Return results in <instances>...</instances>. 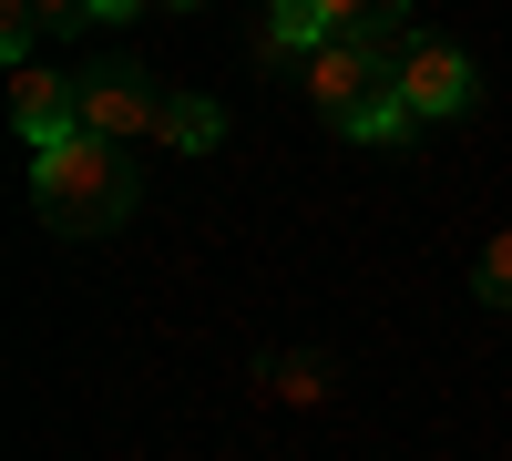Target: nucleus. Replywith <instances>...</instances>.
<instances>
[{
	"mask_svg": "<svg viewBox=\"0 0 512 461\" xmlns=\"http://www.w3.org/2000/svg\"><path fill=\"white\" fill-rule=\"evenodd\" d=\"M31 205L52 236H113L123 216L144 205L134 154L103 144V134H62V144H31Z\"/></svg>",
	"mask_w": 512,
	"mask_h": 461,
	"instance_id": "f257e3e1",
	"label": "nucleus"
},
{
	"mask_svg": "<svg viewBox=\"0 0 512 461\" xmlns=\"http://www.w3.org/2000/svg\"><path fill=\"white\" fill-rule=\"evenodd\" d=\"M400 62H410V31H328L297 82H308V103H318L349 144H359V123L400 93Z\"/></svg>",
	"mask_w": 512,
	"mask_h": 461,
	"instance_id": "f03ea898",
	"label": "nucleus"
},
{
	"mask_svg": "<svg viewBox=\"0 0 512 461\" xmlns=\"http://www.w3.org/2000/svg\"><path fill=\"white\" fill-rule=\"evenodd\" d=\"M72 82H82V134H103V144H164L175 93L144 82V62H93V72H72Z\"/></svg>",
	"mask_w": 512,
	"mask_h": 461,
	"instance_id": "7ed1b4c3",
	"label": "nucleus"
},
{
	"mask_svg": "<svg viewBox=\"0 0 512 461\" xmlns=\"http://www.w3.org/2000/svg\"><path fill=\"white\" fill-rule=\"evenodd\" d=\"M472 93H482L472 52H451V41H410V62H400V103H410L420 123H441V113H472Z\"/></svg>",
	"mask_w": 512,
	"mask_h": 461,
	"instance_id": "20e7f679",
	"label": "nucleus"
},
{
	"mask_svg": "<svg viewBox=\"0 0 512 461\" xmlns=\"http://www.w3.org/2000/svg\"><path fill=\"white\" fill-rule=\"evenodd\" d=\"M11 123L31 144H62V134H82V82H62V72H11Z\"/></svg>",
	"mask_w": 512,
	"mask_h": 461,
	"instance_id": "39448f33",
	"label": "nucleus"
},
{
	"mask_svg": "<svg viewBox=\"0 0 512 461\" xmlns=\"http://www.w3.org/2000/svg\"><path fill=\"white\" fill-rule=\"evenodd\" d=\"M328 41V21H318V0H277L267 11V31H256V62L267 72H308V52Z\"/></svg>",
	"mask_w": 512,
	"mask_h": 461,
	"instance_id": "423d86ee",
	"label": "nucleus"
},
{
	"mask_svg": "<svg viewBox=\"0 0 512 461\" xmlns=\"http://www.w3.org/2000/svg\"><path fill=\"white\" fill-rule=\"evenodd\" d=\"M216 134H226V113L205 103V93H175V113H164V144H175V154H205Z\"/></svg>",
	"mask_w": 512,
	"mask_h": 461,
	"instance_id": "0eeeda50",
	"label": "nucleus"
},
{
	"mask_svg": "<svg viewBox=\"0 0 512 461\" xmlns=\"http://www.w3.org/2000/svg\"><path fill=\"white\" fill-rule=\"evenodd\" d=\"M328 31H410V0H318Z\"/></svg>",
	"mask_w": 512,
	"mask_h": 461,
	"instance_id": "6e6552de",
	"label": "nucleus"
},
{
	"mask_svg": "<svg viewBox=\"0 0 512 461\" xmlns=\"http://www.w3.org/2000/svg\"><path fill=\"white\" fill-rule=\"evenodd\" d=\"M472 298H482V308H512V226L472 257Z\"/></svg>",
	"mask_w": 512,
	"mask_h": 461,
	"instance_id": "1a4fd4ad",
	"label": "nucleus"
},
{
	"mask_svg": "<svg viewBox=\"0 0 512 461\" xmlns=\"http://www.w3.org/2000/svg\"><path fill=\"white\" fill-rule=\"evenodd\" d=\"M31 21L72 41V31H93V21H103V0H31Z\"/></svg>",
	"mask_w": 512,
	"mask_h": 461,
	"instance_id": "9d476101",
	"label": "nucleus"
},
{
	"mask_svg": "<svg viewBox=\"0 0 512 461\" xmlns=\"http://www.w3.org/2000/svg\"><path fill=\"white\" fill-rule=\"evenodd\" d=\"M134 11H144V0H134ZM154 11H205V0H154Z\"/></svg>",
	"mask_w": 512,
	"mask_h": 461,
	"instance_id": "9b49d317",
	"label": "nucleus"
},
{
	"mask_svg": "<svg viewBox=\"0 0 512 461\" xmlns=\"http://www.w3.org/2000/svg\"><path fill=\"white\" fill-rule=\"evenodd\" d=\"M267 11H277V0H267Z\"/></svg>",
	"mask_w": 512,
	"mask_h": 461,
	"instance_id": "f8f14e48",
	"label": "nucleus"
}]
</instances>
